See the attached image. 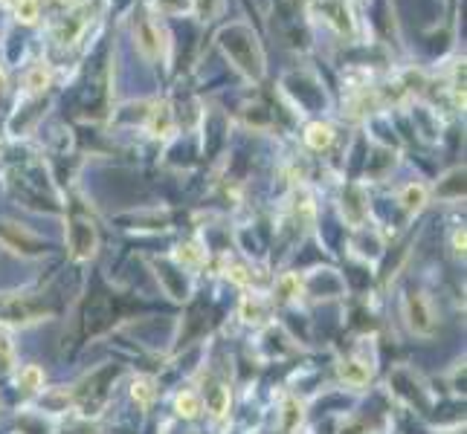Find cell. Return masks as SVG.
<instances>
[{
  "instance_id": "obj_1",
  "label": "cell",
  "mask_w": 467,
  "mask_h": 434,
  "mask_svg": "<svg viewBox=\"0 0 467 434\" xmlns=\"http://www.w3.org/2000/svg\"><path fill=\"white\" fill-rule=\"evenodd\" d=\"M221 47L232 58V64H236L238 70H244L247 75L259 78L264 73V58H261V50L256 44V35H252L244 24L224 29L221 32Z\"/></svg>"
},
{
  "instance_id": "obj_2",
  "label": "cell",
  "mask_w": 467,
  "mask_h": 434,
  "mask_svg": "<svg viewBox=\"0 0 467 434\" xmlns=\"http://www.w3.org/2000/svg\"><path fill=\"white\" fill-rule=\"evenodd\" d=\"M403 313H406V324H410L415 333H421V336H430V333L436 330V313L421 292L406 295Z\"/></svg>"
},
{
  "instance_id": "obj_3",
  "label": "cell",
  "mask_w": 467,
  "mask_h": 434,
  "mask_svg": "<svg viewBox=\"0 0 467 434\" xmlns=\"http://www.w3.org/2000/svg\"><path fill=\"white\" fill-rule=\"evenodd\" d=\"M206 408L215 414V417H224V414L229 411V388L212 385V388L206 391Z\"/></svg>"
},
{
  "instance_id": "obj_4",
  "label": "cell",
  "mask_w": 467,
  "mask_h": 434,
  "mask_svg": "<svg viewBox=\"0 0 467 434\" xmlns=\"http://www.w3.org/2000/svg\"><path fill=\"white\" fill-rule=\"evenodd\" d=\"M401 203L406 211H421L424 203H426V188L421 183H412V186H406L403 194H401Z\"/></svg>"
},
{
  "instance_id": "obj_5",
  "label": "cell",
  "mask_w": 467,
  "mask_h": 434,
  "mask_svg": "<svg viewBox=\"0 0 467 434\" xmlns=\"http://www.w3.org/2000/svg\"><path fill=\"white\" fill-rule=\"evenodd\" d=\"M340 377L348 382V385H366L368 382V368L360 365V362H343L340 365Z\"/></svg>"
},
{
  "instance_id": "obj_6",
  "label": "cell",
  "mask_w": 467,
  "mask_h": 434,
  "mask_svg": "<svg viewBox=\"0 0 467 434\" xmlns=\"http://www.w3.org/2000/svg\"><path fill=\"white\" fill-rule=\"evenodd\" d=\"M331 140H334V130H331L328 125L317 122V125H310V128H308V145L314 148V151L328 148V145H331Z\"/></svg>"
},
{
  "instance_id": "obj_7",
  "label": "cell",
  "mask_w": 467,
  "mask_h": 434,
  "mask_svg": "<svg viewBox=\"0 0 467 434\" xmlns=\"http://www.w3.org/2000/svg\"><path fill=\"white\" fill-rule=\"evenodd\" d=\"M131 397L137 400V405L148 408V405L154 403V382H151L148 377H140V380H134V385H131Z\"/></svg>"
},
{
  "instance_id": "obj_8",
  "label": "cell",
  "mask_w": 467,
  "mask_h": 434,
  "mask_svg": "<svg viewBox=\"0 0 467 434\" xmlns=\"http://www.w3.org/2000/svg\"><path fill=\"white\" fill-rule=\"evenodd\" d=\"M17 382H21L24 391H38V388L44 385V373H41V368L27 365V368L21 371V380H17Z\"/></svg>"
},
{
  "instance_id": "obj_9",
  "label": "cell",
  "mask_w": 467,
  "mask_h": 434,
  "mask_svg": "<svg viewBox=\"0 0 467 434\" xmlns=\"http://www.w3.org/2000/svg\"><path fill=\"white\" fill-rule=\"evenodd\" d=\"M12 362H15V347H12L9 327L0 324V368H9Z\"/></svg>"
},
{
  "instance_id": "obj_10",
  "label": "cell",
  "mask_w": 467,
  "mask_h": 434,
  "mask_svg": "<svg viewBox=\"0 0 467 434\" xmlns=\"http://www.w3.org/2000/svg\"><path fill=\"white\" fill-rule=\"evenodd\" d=\"M178 414H183V417H198L201 414V400L194 397V394H180L178 397Z\"/></svg>"
},
{
  "instance_id": "obj_11",
  "label": "cell",
  "mask_w": 467,
  "mask_h": 434,
  "mask_svg": "<svg viewBox=\"0 0 467 434\" xmlns=\"http://www.w3.org/2000/svg\"><path fill=\"white\" fill-rule=\"evenodd\" d=\"M348 203V209H354L352 214H348V217H352V220L354 223H360L363 220V206H360V191L357 188H348V194L343 197V206Z\"/></svg>"
},
{
  "instance_id": "obj_12",
  "label": "cell",
  "mask_w": 467,
  "mask_h": 434,
  "mask_svg": "<svg viewBox=\"0 0 467 434\" xmlns=\"http://www.w3.org/2000/svg\"><path fill=\"white\" fill-rule=\"evenodd\" d=\"M15 12H17V17H21L24 24H32L38 17V0H17Z\"/></svg>"
},
{
  "instance_id": "obj_13",
  "label": "cell",
  "mask_w": 467,
  "mask_h": 434,
  "mask_svg": "<svg viewBox=\"0 0 467 434\" xmlns=\"http://www.w3.org/2000/svg\"><path fill=\"white\" fill-rule=\"evenodd\" d=\"M140 47L145 50V55H157V38H154V32H151V27L148 24H143L140 27Z\"/></svg>"
},
{
  "instance_id": "obj_14",
  "label": "cell",
  "mask_w": 467,
  "mask_h": 434,
  "mask_svg": "<svg viewBox=\"0 0 467 434\" xmlns=\"http://www.w3.org/2000/svg\"><path fill=\"white\" fill-rule=\"evenodd\" d=\"M279 292H282V299H294V295H299V278L296 275H285V278L279 281Z\"/></svg>"
},
{
  "instance_id": "obj_15",
  "label": "cell",
  "mask_w": 467,
  "mask_h": 434,
  "mask_svg": "<svg viewBox=\"0 0 467 434\" xmlns=\"http://www.w3.org/2000/svg\"><path fill=\"white\" fill-rule=\"evenodd\" d=\"M241 315H244V322H264L261 304H252V301H244V304H241Z\"/></svg>"
},
{
  "instance_id": "obj_16",
  "label": "cell",
  "mask_w": 467,
  "mask_h": 434,
  "mask_svg": "<svg viewBox=\"0 0 467 434\" xmlns=\"http://www.w3.org/2000/svg\"><path fill=\"white\" fill-rule=\"evenodd\" d=\"M47 82H50V75L44 73V67H35V70L29 73V87H32V90H44Z\"/></svg>"
},
{
  "instance_id": "obj_17",
  "label": "cell",
  "mask_w": 467,
  "mask_h": 434,
  "mask_svg": "<svg viewBox=\"0 0 467 434\" xmlns=\"http://www.w3.org/2000/svg\"><path fill=\"white\" fill-rule=\"evenodd\" d=\"M178 258L183 261V264H201V252H198V246H183L180 252H178Z\"/></svg>"
},
{
  "instance_id": "obj_18",
  "label": "cell",
  "mask_w": 467,
  "mask_h": 434,
  "mask_svg": "<svg viewBox=\"0 0 467 434\" xmlns=\"http://www.w3.org/2000/svg\"><path fill=\"white\" fill-rule=\"evenodd\" d=\"M453 246H456V255H464V229H456V234H453Z\"/></svg>"
},
{
  "instance_id": "obj_19",
  "label": "cell",
  "mask_w": 467,
  "mask_h": 434,
  "mask_svg": "<svg viewBox=\"0 0 467 434\" xmlns=\"http://www.w3.org/2000/svg\"><path fill=\"white\" fill-rule=\"evenodd\" d=\"M229 278L236 281V284H247V281H250L247 275H244V269H241V267H232V269H229Z\"/></svg>"
},
{
  "instance_id": "obj_20",
  "label": "cell",
  "mask_w": 467,
  "mask_h": 434,
  "mask_svg": "<svg viewBox=\"0 0 467 434\" xmlns=\"http://www.w3.org/2000/svg\"><path fill=\"white\" fill-rule=\"evenodd\" d=\"M168 128V107L163 105V130ZM154 130H157L160 133V116H157V119H154Z\"/></svg>"
},
{
  "instance_id": "obj_21",
  "label": "cell",
  "mask_w": 467,
  "mask_h": 434,
  "mask_svg": "<svg viewBox=\"0 0 467 434\" xmlns=\"http://www.w3.org/2000/svg\"><path fill=\"white\" fill-rule=\"evenodd\" d=\"M0 90H3V73H0Z\"/></svg>"
}]
</instances>
